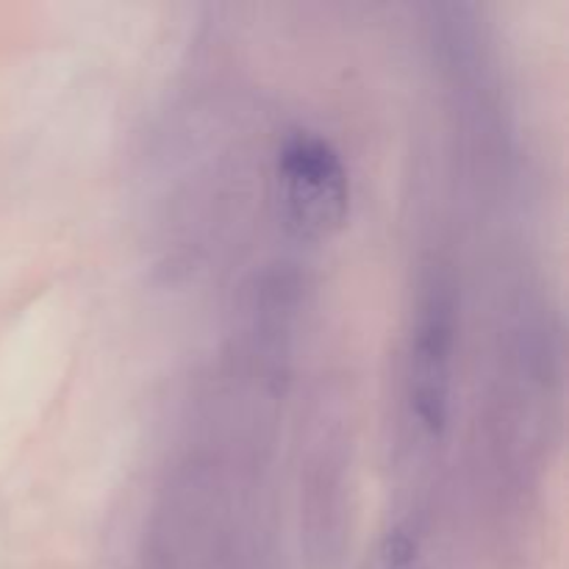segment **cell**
<instances>
[{"label":"cell","mask_w":569,"mask_h":569,"mask_svg":"<svg viewBox=\"0 0 569 569\" xmlns=\"http://www.w3.org/2000/svg\"><path fill=\"white\" fill-rule=\"evenodd\" d=\"M456 309L445 287H431L417 311L415 331L406 365V400L417 431L426 439H439L450 420V389H453Z\"/></svg>","instance_id":"2"},{"label":"cell","mask_w":569,"mask_h":569,"mask_svg":"<svg viewBox=\"0 0 569 569\" xmlns=\"http://www.w3.org/2000/svg\"><path fill=\"white\" fill-rule=\"evenodd\" d=\"M381 561L383 569H428L426 559H422L420 542L406 528H395V531L387 533L381 548Z\"/></svg>","instance_id":"3"},{"label":"cell","mask_w":569,"mask_h":569,"mask_svg":"<svg viewBox=\"0 0 569 569\" xmlns=\"http://www.w3.org/2000/svg\"><path fill=\"white\" fill-rule=\"evenodd\" d=\"M278 187L287 226L298 237L328 239L350 211V178L342 156L320 133L298 131L278 156Z\"/></svg>","instance_id":"1"}]
</instances>
